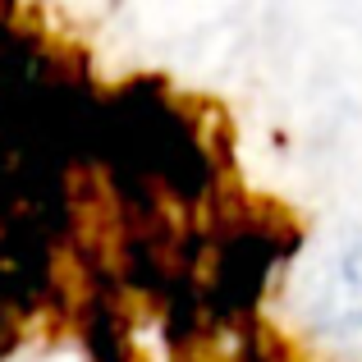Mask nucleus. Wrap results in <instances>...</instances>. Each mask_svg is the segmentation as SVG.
<instances>
[{
    "label": "nucleus",
    "mask_w": 362,
    "mask_h": 362,
    "mask_svg": "<svg viewBox=\"0 0 362 362\" xmlns=\"http://www.w3.org/2000/svg\"><path fill=\"white\" fill-rule=\"evenodd\" d=\"M303 326L326 354L362 362V230L339 234L303 280Z\"/></svg>",
    "instance_id": "1"
}]
</instances>
